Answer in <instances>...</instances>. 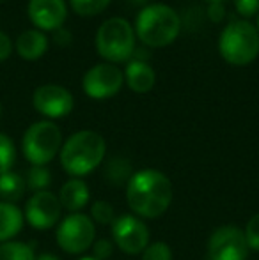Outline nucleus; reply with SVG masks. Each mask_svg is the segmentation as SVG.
Segmentation results:
<instances>
[{
	"mask_svg": "<svg viewBox=\"0 0 259 260\" xmlns=\"http://www.w3.org/2000/svg\"><path fill=\"white\" fill-rule=\"evenodd\" d=\"M172 195L169 177L155 168L135 172L126 184V200L130 209L146 219L162 216L172 202Z\"/></svg>",
	"mask_w": 259,
	"mask_h": 260,
	"instance_id": "1",
	"label": "nucleus"
},
{
	"mask_svg": "<svg viewBox=\"0 0 259 260\" xmlns=\"http://www.w3.org/2000/svg\"><path fill=\"white\" fill-rule=\"evenodd\" d=\"M107 144L100 133L83 129L71 135L61 147V165L71 177H83L105 159Z\"/></svg>",
	"mask_w": 259,
	"mask_h": 260,
	"instance_id": "2",
	"label": "nucleus"
},
{
	"mask_svg": "<svg viewBox=\"0 0 259 260\" xmlns=\"http://www.w3.org/2000/svg\"><path fill=\"white\" fill-rule=\"evenodd\" d=\"M135 36L149 48H163L176 41L181 30V18L167 4H149L135 20Z\"/></svg>",
	"mask_w": 259,
	"mask_h": 260,
	"instance_id": "3",
	"label": "nucleus"
},
{
	"mask_svg": "<svg viewBox=\"0 0 259 260\" xmlns=\"http://www.w3.org/2000/svg\"><path fill=\"white\" fill-rule=\"evenodd\" d=\"M218 52L231 66H247L259 55V32L247 20H233L218 38Z\"/></svg>",
	"mask_w": 259,
	"mask_h": 260,
	"instance_id": "4",
	"label": "nucleus"
},
{
	"mask_svg": "<svg viewBox=\"0 0 259 260\" xmlns=\"http://www.w3.org/2000/svg\"><path fill=\"white\" fill-rule=\"evenodd\" d=\"M135 30L125 18H108L96 32V52L110 64L125 62L135 52Z\"/></svg>",
	"mask_w": 259,
	"mask_h": 260,
	"instance_id": "5",
	"label": "nucleus"
},
{
	"mask_svg": "<svg viewBox=\"0 0 259 260\" xmlns=\"http://www.w3.org/2000/svg\"><path fill=\"white\" fill-rule=\"evenodd\" d=\"M63 147V133L52 120L34 122L23 135L21 149L23 154L34 167L48 165Z\"/></svg>",
	"mask_w": 259,
	"mask_h": 260,
	"instance_id": "6",
	"label": "nucleus"
},
{
	"mask_svg": "<svg viewBox=\"0 0 259 260\" xmlns=\"http://www.w3.org/2000/svg\"><path fill=\"white\" fill-rule=\"evenodd\" d=\"M94 236H96V229H94L93 219L82 212L68 214L59 223L55 232V239L61 250L71 255L89 250L91 244L94 243Z\"/></svg>",
	"mask_w": 259,
	"mask_h": 260,
	"instance_id": "7",
	"label": "nucleus"
},
{
	"mask_svg": "<svg viewBox=\"0 0 259 260\" xmlns=\"http://www.w3.org/2000/svg\"><path fill=\"white\" fill-rule=\"evenodd\" d=\"M123 83H125V75L118 66L110 62L96 64L83 75L82 80L83 92L93 100L114 98L121 90Z\"/></svg>",
	"mask_w": 259,
	"mask_h": 260,
	"instance_id": "8",
	"label": "nucleus"
},
{
	"mask_svg": "<svg viewBox=\"0 0 259 260\" xmlns=\"http://www.w3.org/2000/svg\"><path fill=\"white\" fill-rule=\"evenodd\" d=\"M249 244L245 234L235 225L217 229L208 241V258L210 260H247Z\"/></svg>",
	"mask_w": 259,
	"mask_h": 260,
	"instance_id": "9",
	"label": "nucleus"
},
{
	"mask_svg": "<svg viewBox=\"0 0 259 260\" xmlns=\"http://www.w3.org/2000/svg\"><path fill=\"white\" fill-rule=\"evenodd\" d=\"M112 236L119 250L128 255H137L148 248L149 230L140 218L131 214H123L112 223Z\"/></svg>",
	"mask_w": 259,
	"mask_h": 260,
	"instance_id": "10",
	"label": "nucleus"
},
{
	"mask_svg": "<svg viewBox=\"0 0 259 260\" xmlns=\"http://www.w3.org/2000/svg\"><path fill=\"white\" fill-rule=\"evenodd\" d=\"M63 206L59 202V197H55L52 191H39L28 199L25 206V219L28 225L38 230H48L59 221Z\"/></svg>",
	"mask_w": 259,
	"mask_h": 260,
	"instance_id": "11",
	"label": "nucleus"
},
{
	"mask_svg": "<svg viewBox=\"0 0 259 260\" xmlns=\"http://www.w3.org/2000/svg\"><path fill=\"white\" fill-rule=\"evenodd\" d=\"M32 103L41 115L48 117V119H61V117L71 113L75 100L68 89L48 83V85H41L36 89Z\"/></svg>",
	"mask_w": 259,
	"mask_h": 260,
	"instance_id": "12",
	"label": "nucleus"
},
{
	"mask_svg": "<svg viewBox=\"0 0 259 260\" xmlns=\"http://www.w3.org/2000/svg\"><path fill=\"white\" fill-rule=\"evenodd\" d=\"M68 7L64 0H31L28 18L39 30H57L64 25Z\"/></svg>",
	"mask_w": 259,
	"mask_h": 260,
	"instance_id": "13",
	"label": "nucleus"
},
{
	"mask_svg": "<svg viewBox=\"0 0 259 260\" xmlns=\"http://www.w3.org/2000/svg\"><path fill=\"white\" fill-rule=\"evenodd\" d=\"M125 82L130 90L137 94H146L155 87L156 75L148 62L142 60H130L125 69Z\"/></svg>",
	"mask_w": 259,
	"mask_h": 260,
	"instance_id": "14",
	"label": "nucleus"
},
{
	"mask_svg": "<svg viewBox=\"0 0 259 260\" xmlns=\"http://www.w3.org/2000/svg\"><path fill=\"white\" fill-rule=\"evenodd\" d=\"M48 50V38L41 30H25L16 39V52L25 60H38Z\"/></svg>",
	"mask_w": 259,
	"mask_h": 260,
	"instance_id": "15",
	"label": "nucleus"
},
{
	"mask_svg": "<svg viewBox=\"0 0 259 260\" xmlns=\"http://www.w3.org/2000/svg\"><path fill=\"white\" fill-rule=\"evenodd\" d=\"M59 202L64 209L71 212H78L89 202V188L82 179L73 177L63 186L59 193Z\"/></svg>",
	"mask_w": 259,
	"mask_h": 260,
	"instance_id": "16",
	"label": "nucleus"
},
{
	"mask_svg": "<svg viewBox=\"0 0 259 260\" xmlns=\"http://www.w3.org/2000/svg\"><path fill=\"white\" fill-rule=\"evenodd\" d=\"M25 216L16 204L0 202V243H7L23 229Z\"/></svg>",
	"mask_w": 259,
	"mask_h": 260,
	"instance_id": "17",
	"label": "nucleus"
},
{
	"mask_svg": "<svg viewBox=\"0 0 259 260\" xmlns=\"http://www.w3.org/2000/svg\"><path fill=\"white\" fill-rule=\"evenodd\" d=\"M27 191L25 179L16 172H4L0 174V199L7 204H14L21 199Z\"/></svg>",
	"mask_w": 259,
	"mask_h": 260,
	"instance_id": "18",
	"label": "nucleus"
},
{
	"mask_svg": "<svg viewBox=\"0 0 259 260\" xmlns=\"http://www.w3.org/2000/svg\"><path fill=\"white\" fill-rule=\"evenodd\" d=\"M105 179L110 182L112 186H119V184H128L131 174V165L125 157H112L107 165H105Z\"/></svg>",
	"mask_w": 259,
	"mask_h": 260,
	"instance_id": "19",
	"label": "nucleus"
},
{
	"mask_svg": "<svg viewBox=\"0 0 259 260\" xmlns=\"http://www.w3.org/2000/svg\"><path fill=\"white\" fill-rule=\"evenodd\" d=\"M0 260H36V253L31 244L7 241L0 244Z\"/></svg>",
	"mask_w": 259,
	"mask_h": 260,
	"instance_id": "20",
	"label": "nucleus"
},
{
	"mask_svg": "<svg viewBox=\"0 0 259 260\" xmlns=\"http://www.w3.org/2000/svg\"><path fill=\"white\" fill-rule=\"evenodd\" d=\"M52 182V175H50V170L46 167H34L28 170L27 179H25V184H27V189L34 193L39 191H46Z\"/></svg>",
	"mask_w": 259,
	"mask_h": 260,
	"instance_id": "21",
	"label": "nucleus"
},
{
	"mask_svg": "<svg viewBox=\"0 0 259 260\" xmlns=\"http://www.w3.org/2000/svg\"><path fill=\"white\" fill-rule=\"evenodd\" d=\"M112 0H69L71 9L80 16H96L103 13Z\"/></svg>",
	"mask_w": 259,
	"mask_h": 260,
	"instance_id": "22",
	"label": "nucleus"
},
{
	"mask_svg": "<svg viewBox=\"0 0 259 260\" xmlns=\"http://www.w3.org/2000/svg\"><path fill=\"white\" fill-rule=\"evenodd\" d=\"M16 159V149L7 135L0 133V174L11 170Z\"/></svg>",
	"mask_w": 259,
	"mask_h": 260,
	"instance_id": "23",
	"label": "nucleus"
},
{
	"mask_svg": "<svg viewBox=\"0 0 259 260\" xmlns=\"http://www.w3.org/2000/svg\"><path fill=\"white\" fill-rule=\"evenodd\" d=\"M91 219H94L100 225H112L116 219L114 207L108 202H105V200H98L91 207Z\"/></svg>",
	"mask_w": 259,
	"mask_h": 260,
	"instance_id": "24",
	"label": "nucleus"
},
{
	"mask_svg": "<svg viewBox=\"0 0 259 260\" xmlns=\"http://www.w3.org/2000/svg\"><path fill=\"white\" fill-rule=\"evenodd\" d=\"M142 260H172V250L167 243L158 241V243L148 244V248L142 251Z\"/></svg>",
	"mask_w": 259,
	"mask_h": 260,
	"instance_id": "25",
	"label": "nucleus"
},
{
	"mask_svg": "<svg viewBox=\"0 0 259 260\" xmlns=\"http://www.w3.org/2000/svg\"><path fill=\"white\" fill-rule=\"evenodd\" d=\"M245 239L247 244H249V250H256L259 251V212L254 214L252 218L249 219L245 229Z\"/></svg>",
	"mask_w": 259,
	"mask_h": 260,
	"instance_id": "26",
	"label": "nucleus"
},
{
	"mask_svg": "<svg viewBox=\"0 0 259 260\" xmlns=\"http://www.w3.org/2000/svg\"><path fill=\"white\" fill-rule=\"evenodd\" d=\"M114 253V244L108 239H100L93 243V257L96 260H107Z\"/></svg>",
	"mask_w": 259,
	"mask_h": 260,
	"instance_id": "27",
	"label": "nucleus"
},
{
	"mask_svg": "<svg viewBox=\"0 0 259 260\" xmlns=\"http://www.w3.org/2000/svg\"><path fill=\"white\" fill-rule=\"evenodd\" d=\"M233 2H235V7H236V11H238V14L243 18L254 16L259 11V0H233Z\"/></svg>",
	"mask_w": 259,
	"mask_h": 260,
	"instance_id": "28",
	"label": "nucleus"
},
{
	"mask_svg": "<svg viewBox=\"0 0 259 260\" xmlns=\"http://www.w3.org/2000/svg\"><path fill=\"white\" fill-rule=\"evenodd\" d=\"M225 16V7L222 2H215L208 6V18H210L213 23H220Z\"/></svg>",
	"mask_w": 259,
	"mask_h": 260,
	"instance_id": "29",
	"label": "nucleus"
},
{
	"mask_svg": "<svg viewBox=\"0 0 259 260\" xmlns=\"http://www.w3.org/2000/svg\"><path fill=\"white\" fill-rule=\"evenodd\" d=\"M13 52V43H11L9 36L0 32V60H6Z\"/></svg>",
	"mask_w": 259,
	"mask_h": 260,
	"instance_id": "30",
	"label": "nucleus"
},
{
	"mask_svg": "<svg viewBox=\"0 0 259 260\" xmlns=\"http://www.w3.org/2000/svg\"><path fill=\"white\" fill-rule=\"evenodd\" d=\"M55 39H57V43H59V45H69V41H71V34L61 27V28H57V30H55Z\"/></svg>",
	"mask_w": 259,
	"mask_h": 260,
	"instance_id": "31",
	"label": "nucleus"
},
{
	"mask_svg": "<svg viewBox=\"0 0 259 260\" xmlns=\"http://www.w3.org/2000/svg\"><path fill=\"white\" fill-rule=\"evenodd\" d=\"M36 260H61V258L53 253H43V255H39V257H36Z\"/></svg>",
	"mask_w": 259,
	"mask_h": 260,
	"instance_id": "32",
	"label": "nucleus"
},
{
	"mask_svg": "<svg viewBox=\"0 0 259 260\" xmlns=\"http://www.w3.org/2000/svg\"><path fill=\"white\" fill-rule=\"evenodd\" d=\"M130 2H133V4H138V6H142V4H148L149 0H130Z\"/></svg>",
	"mask_w": 259,
	"mask_h": 260,
	"instance_id": "33",
	"label": "nucleus"
},
{
	"mask_svg": "<svg viewBox=\"0 0 259 260\" xmlns=\"http://www.w3.org/2000/svg\"><path fill=\"white\" fill-rule=\"evenodd\" d=\"M206 2H210V4H215V2H222V4H224V0H206Z\"/></svg>",
	"mask_w": 259,
	"mask_h": 260,
	"instance_id": "34",
	"label": "nucleus"
},
{
	"mask_svg": "<svg viewBox=\"0 0 259 260\" xmlns=\"http://www.w3.org/2000/svg\"><path fill=\"white\" fill-rule=\"evenodd\" d=\"M80 260H96V258H94V257H82Z\"/></svg>",
	"mask_w": 259,
	"mask_h": 260,
	"instance_id": "35",
	"label": "nucleus"
},
{
	"mask_svg": "<svg viewBox=\"0 0 259 260\" xmlns=\"http://www.w3.org/2000/svg\"><path fill=\"white\" fill-rule=\"evenodd\" d=\"M256 28H257V32H259V18H257V27Z\"/></svg>",
	"mask_w": 259,
	"mask_h": 260,
	"instance_id": "36",
	"label": "nucleus"
},
{
	"mask_svg": "<svg viewBox=\"0 0 259 260\" xmlns=\"http://www.w3.org/2000/svg\"><path fill=\"white\" fill-rule=\"evenodd\" d=\"M0 112H2V108H0Z\"/></svg>",
	"mask_w": 259,
	"mask_h": 260,
	"instance_id": "37",
	"label": "nucleus"
}]
</instances>
